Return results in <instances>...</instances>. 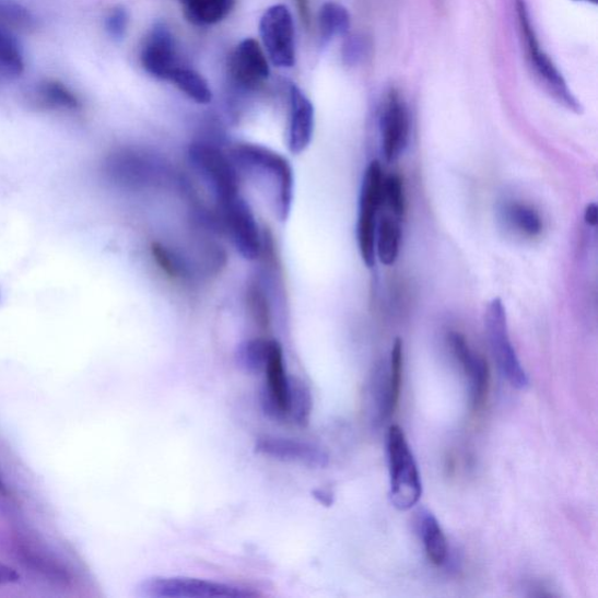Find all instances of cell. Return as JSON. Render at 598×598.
<instances>
[{"mask_svg":"<svg viewBox=\"0 0 598 598\" xmlns=\"http://www.w3.org/2000/svg\"><path fill=\"white\" fill-rule=\"evenodd\" d=\"M228 155L238 174L269 183L278 216L286 220L294 199V171L289 161L269 148L251 143L235 144Z\"/></svg>","mask_w":598,"mask_h":598,"instance_id":"cell-1","label":"cell"},{"mask_svg":"<svg viewBox=\"0 0 598 598\" xmlns=\"http://www.w3.org/2000/svg\"><path fill=\"white\" fill-rule=\"evenodd\" d=\"M516 9L527 60L536 77L558 104L579 114L583 112V106L570 90L565 78L562 77L550 56L541 48L525 0H516Z\"/></svg>","mask_w":598,"mask_h":598,"instance_id":"cell-2","label":"cell"},{"mask_svg":"<svg viewBox=\"0 0 598 598\" xmlns=\"http://www.w3.org/2000/svg\"><path fill=\"white\" fill-rule=\"evenodd\" d=\"M390 502L399 511L415 506L422 495L421 477L414 455L399 425H390L387 435Z\"/></svg>","mask_w":598,"mask_h":598,"instance_id":"cell-3","label":"cell"},{"mask_svg":"<svg viewBox=\"0 0 598 598\" xmlns=\"http://www.w3.org/2000/svg\"><path fill=\"white\" fill-rule=\"evenodd\" d=\"M216 203L220 226L230 236L237 253L248 261L260 259L263 235L249 203L241 194L216 200Z\"/></svg>","mask_w":598,"mask_h":598,"instance_id":"cell-4","label":"cell"},{"mask_svg":"<svg viewBox=\"0 0 598 598\" xmlns=\"http://www.w3.org/2000/svg\"><path fill=\"white\" fill-rule=\"evenodd\" d=\"M146 598H247L259 593L213 581L184 576H152L137 587Z\"/></svg>","mask_w":598,"mask_h":598,"instance_id":"cell-5","label":"cell"},{"mask_svg":"<svg viewBox=\"0 0 598 598\" xmlns=\"http://www.w3.org/2000/svg\"><path fill=\"white\" fill-rule=\"evenodd\" d=\"M384 171L378 161L370 163L365 171L359 214L356 238L359 251L367 268L375 265V234H377L379 210L384 203Z\"/></svg>","mask_w":598,"mask_h":598,"instance_id":"cell-6","label":"cell"},{"mask_svg":"<svg viewBox=\"0 0 598 598\" xmlns=\"http://www.w3.org/2000/svg\"><path fill=\"white\" fill-rule=\"evenodd\" d=\"M484 326L490 350L502 374L511 386L518 389L526 388L528 386L527 374L514 344H512L506 309L501 298H493L488 304Z\"/></svg>","mask_w":598,"mask_h":598,"instance_id":"cell-7","label":"cell"},{"mask_svg":"<svg viewBox=\"0 0 598 598\" xmlns=\"http://www.w3.org/2000/svg\"><path fill=\"white\" fill-rule=\"evenodd\" d=\"M189 159L197 173L211 185L216 200L241 194V174L221 148L210 141L195 142Z\"/></svg>","mask_w":598,"mask_h":598,"instance_id":"cell-8","label":"cell"},{"mask_svg":"<svg viewBox=\"0 0 598 598\" xmlns=\"http://www.w3.org/2000/svg\"><path fill=\"white\" fill-rule=\"evenodd\" d=\"M260 33L273 65L283 68L295 65V26L292 12L285 5H273L265 12Z\"/></svg>","mask_w":598,"mask_h":598,"instance_id":"cell-9","label":"cell"},{"mask_svg":"<svg viewBox=\"0 0 598 598\" xmlns=\"http://www.w3.org/2000/svg\"><path fill=\"white\" fill-rule=\"evenodd\" d=\"M266 382L261 391L263 413L271 420L289 419V384L282 345L270 339L265 367Z\"/></svg>","mask_w":598,"mask_h":598,"instance_id":"cell-10","label":"cell"},{"mask_svg":"<svg viewBox=\"0 0 598 598\" xmlns=\"http://www.w3.org/2000/svg\"><path fill=\"white\" fill-rule=\"evenodd\" d=\"M228 71L237 89L258 90L270 74L267 58L259 43L249 38L238 44L230 58Z\"/></svg>","mask_w":598,"mask_h":598,"instance_id":"cell-11","label":"cell"},{"mask_svg":"<svg viewBox=\"0 0 598 598\" xmlns=\"http://www.w3.org/2000/svg\"><path fill=\"white\" fill-rule=\"evenodd\" d=\"M448 341L455 357L469 377L471 406L473 412H478L485 404L490 389L488 362L483 355L471 349L465 335L453 331Z\"/></svg>","mask_w":598,"mask_h":598,"instance_id":"cell-12","label":"cell"},{"mask_svg":"<svg viewBox=\"0 0 598 598\" xmlns=\"http://www.w3.org/2000/svg\"><path fill=\"white\" fill-rule=\"evenodd\" d=\"M255 452L281 462L296 464L310 469H324L329 465L326 452L314 444L292 438L261 437L255 444Z\"/></svg>","mask_w":598,"mask_h":598,"instance_id":"cell-13","label":"cell"},{"mask_svg":"<svg viewBox=\"0 0 598 598\" xmlns=\"http://www.w3.org/2000/svg\"><path fill=\"white\" fill-rule=\"evenodd\" d=\"M409 126V113L403 98L397 91H390L380 119L383 152L388 163L397 161L404 151Z\"/></svg>","mask_w":598,"mask_h":598,"instance_id":"cell-14","label":"cell"},{"mask_svg":"<svg viewBox=\"0 0 598 598\" xmlns=\"http://www.w3.org/2000/svg\"><path fill=\"white\" fill-rule=\"evenodd\" d=\"M141 62L148 74L160 80H169L181 65L175 38L166 26L156 25L148 34L141 50Z\"/></svg>","mask_w":598,"mask_h":598,"instance_id":"cell-15","label":"cell"},{"mask_svg":"<svg viewBox=\"0 0 598 598\" xmlns=\"http://www.w3.org/2000/svg\"><path fill=\"white\" fill-rule=\"evenodd\" d=\"M289 106L288 148L293 155H300L313 141L315 108L296 84L289 85Z\"/></svg>","mask_w":598,"mask_h":598,"instance_id":"cell-16","label":"cell"},{"mask_svg":"<svg viewBox=\"0 0 598 598\" xmlns=\"http://www.w3.org/2000/svg\"><path fill=\"white\" fill-rule=\"evenodd\" d=\"M150 162L133 151H118L107 162L108 175L119 184H143L150 178Z\"/></svg>","mask_w":598,"mask_h":598,"instance_id":"cell-17","label":"cell"},{"mask_svg":"<svg viewBox=\"0 0 598 598\" xmlns=\"http://www.w3.org/2000/svg\"><path fill=\"white\" fill-rule=\"evenodd\" d=\"M187 20L198 26L215 25L230 15L235 0H180Z\"/></svg>","mask_w":598,"mask_h":598,"instance_id":"cell-18","label":"cell"},{"mask_svg":"<svg viewBox=\"0 0 598 598\" xmlns=\"http://www.w3.org/2000/svg\"><path fill=\"white\" fill-rule=\"evenodd\" d=\"M420 531L426 558L439 567L448 558V541L432 512L423 509L420 515Z\"/></svg>","mask_w":598,"mask_h":598,"instance_id":"cell-19","label":"cell"},{"mask_svg":"<svg viewBox=\"0 0 598 598\" xmlns=\"http://www.w3.org/2000/svg\"><path fill=\"white\" fill-rule=\"evenodd\" d=\"M401 228L398 218L385 215L378 221L375 234V256L385 266L397 262L400 253Z\"/></svg>","mask_w":598,"mask_h":598,"instance_id":"cell-20","label":"cell"},{"mask_svg":"<svg viewBox=\"0 0 598 598\" xmlns=\"http://www.w3.org/2000/svg\"><path fill=\"white\" fill-rule=\"evenodd\" d=\"M23 49L12 31L0 27V77L13 79L23 74Z\"/></svg>","mask_w":598,"mask_h":598,"instance_id":"cell-21","label":"cell"},{"mask_svg":"<svg viewBox=\"0 0 598 598\" xmlns=\"http://www.w3.org/2000/svg\"><path fill=\"white\" fill-rule=\"evenodd\" d=\"M168 81L174 82L180 92L196 101L197 104L208 105L212 101L213 95L209 82L190 67L180 65Z\"/></svg>","mask_w":598,"mask_h":598,"instance_id":"cell-22","label":"cell"},{"mask_svg":"<svg viewBox=\"0 0 598 598\" xmlns=\"http://www.w3.org/2000/svg\"><path fill=\"white\" fill-rule=\"evenodd\" d=\"M319 33L323 44H328L335 37L344 36L351 25L350 13L347 8L338 3L324 4L319 12Z\"/></svg>","mask_w":598,"mask_h":598,"instance_id":"cell-23","label":"cell"},{"mask_svg":"<svg viewBox=\"0 0 598 598\" xmlns=\"http://www.w3.org/2000/svg\"><path fill=\"white\" fill-rule=\"evenodd\" d=\"M313 392L309 386L297 377H290L289 384V419L297 425L306 426L313 413Z\"/></svg>","mask_w":598,"mask_h":598,"instance_id":"cell-24","label":"cell"},{"mask_svg":"<svg viewBox=\"0 0 598 598\" xmlns=\"http://www.w3.org/2000/svg\"><path fill=\"white\" fill-rule=\"evenodd\" d=\"M504 214L512 227L529 237L539 236L543 230L540 214L526 203L508 202L505 204Z\"/></svg>","mask_w":598,"mask_h":598,"instance_id":"cell-25","label":"cell"},{"mask_svg":"<svg viewBox=\"0 0 598 598\" xmlns=\"http://www.w3.org/2000/svg\"><path fill=\"white\" fill-rule=\"evenodd\" d=\"M270 339L255 338L246 340L237 348L235 354L236 365L250 374H258L265 371Z\"/></svg>","mask_w":598,"mask_h":598,"instance_id":"cell-26","label":"cell"},{"mask_svg":"<svg viewBox=\"0 0 598 598\" xmlns=\"http://www.w3.org/2000/svg\"><path fill=\"white\" fill-rule=\"evenodd\" d=\"M403 372V341L398 338L390 353V368L388 375L387 417L395 414L401 395Z\"/></svg>","mask_w":598,"mask_h":598,"instance_id":"cell-27","label":"cell"},{"mask_svg":"<svg viewBox=\"0 0 598 598\" xmlns=\"http://www.w3.org/2000/svg\"><path fill=\"white\" fill-rule=\"evenodd\" d=\"M246 297L256 326L268 330L271 326V305L263 283L260 280H253L248 284Z\"/></svg>","mask_w":598,"mask_h":598,"instance_id":"cell-28","label":"cell"},{"mask_svg":"<svg viewBox=\"0 0 598 598\" xmlns=\"http://www.w3.org/2000/svg\"><path fill=\"white\" fill-rule=\"evenodd\" d=\"M38 97L42 104L49 108L75 110L80 101L73 92L58 81H45L38 87Z\"/></svg>","mask_w":598,"mask_h":598,"instance_id":"cell-29","label":"cell"},{"mask_svg":"<svg viewBox=\"0 0 598 598\" xmlns=\"http://www.w3.org/2000/svg\"><path fill=\"white\" fill-rule=\"evenodd\" d=\"M34 19L31 12L14 0H0V27L12 32L32 28Z\"/></svg>","mask_w":598,"mask_h":598,"instance_id":"cell-30","label":"cell"},{"mask_svg":"<svg viewBox=\"0 0 598 598\" xmlns=\"http://www.w3.org/2000/svg\"><path fill=\"white\" fill-rule=\"evenodd\" d=\"M150 250L153 260L168 278L179 280L189 275V270H187L179 256L163 244L152 243Z\"/></svg>","mask_w":598,"mask_h":598,"instance_id":"cell-31","label":"cell"},{"mask_svg":"<svg viewBox=\"0 0 598 598\" xmlns=\"http://www.w3.org/2000/svg\"><path fill=\"white\" fill-rule=\"evenodd\" d=\"M384 203L396 218L406 212L404 185L399 175H390L384 179Z\"/></svg>","mask_w":598,"mask_h":598,"instance_id":"cell-32","label":"cell"},{"mask_svg":"<svg viewBox=\"0 0 598 598\" xmlns=\"http://www.w3.org/2000/svg\"><path fill=\"white\" fill-rule=\"evenodd\" d=\"M129 24V14L125 8L118 7L110 11L106 21V28L114 40H122Z\"/></svg>","mask_w":598,"mask_h":598,"instance_id":"cell-33","label":"cell"},{"mask_svg":"<svg viewBox=\"0 0 598 598\" xmlns=\"http://www.w3.org/2000/svg\"><path fill=\"white\" fill-rule=\"evenodd\" d=\"M364 50V43L359 38L352 37L344 45L343 58L347 63L354 65L363 58Z\"/></svg>","mask_w":598,"mask_h":598,"instance_id":"cell-34","label":"cell"},{"mask_svg":"<svg viewBox=\"0 0 598 598\" xmlns=\"http://www.w3.org/2000/svg\"><path fill=\"white\" fill-rule=\"evenodd\" d=\"M19 579V573L0 562V586L16 583Z\"/></svg>","mask_w":598,"mask_h":598,"instance_id":"cell-35","label":"cell"},{"mask_svg":"<svg viewBox=\"0 0 598 598\" xmlns=\"http://www.w3.org/2000/svg\"><path fill=\"white\" fill-rule=\"evenodd\" d=\"M297 8L301 14V19L306 27L310 26L312 23V12L309 0H296Z\"/></svg>","mask_w":598,"mask_h":598,"instance_id":"cell-36","label":"cell"},{"mask_svg":"<svg viewBox=\"0 0 598 598\" xmlns=\"http://www.w3.org/2000/svg\"><path fill=\"white\" fill-rule=\"evenodd\" d=\"M585 220L587 222V225L595 227L597 225L598 220V209L597 204L595 202H591L588 204L586 211H585Z\"/></svg>","mask_w":598,"mask_h":598,"instance_id":"cell-37","label":"cell"},{"mask_svg":"<svg viewBox=\"0 0 598 598\" xmlns=\"http://www.w3.org/2000/svg\"><path fill=\"white\" fill-rule=\"evenodd\" d=\"M315 497L326 506H331L333 504V493L323 490H317L314 492Z\"/></svg>","mask_w":598,"mask_h":598,"instance_id":"cell-38","label":"cell"},{"mask_svg":"<svg viewBox=\"0 0 598 598\" xmlns=\"http://www.w3.org/2000/svg\"><path fill=\"white\" fill-rule=\"evenodd\" d=\"M575 2H585L594 5L597 4V0H575Z\"/></svg>","mask_w":598,"mask_h":598,"instance_id":"cell-39","label":"cell"},{"mask_svg":"<svg viewBox=\"0 0 598 598\" xmlns=\"http://www.w3.org/2000/svg\"><path fill=\"white\" fill-rule=\"evenodd\" d=\"M2 488H3V486H2V483H0V489H2Z\"/></svg>","mask_w":598,"mask_h":598,"instance_id":"cell-40","label":"cell"},{"mask_svg":"<svg viewBox=\"0 0 598 598\" xmlns=\"http://www.w3.org/2000/svg\"><path fill=\"white\" fill-rule=\"evenodd\" d=\"M179 2H180V0H179Z\"/></svg>","mask_w":598,"mask_h":598,"instance_id":"cell-41","label":"cell"}]
</instances>
